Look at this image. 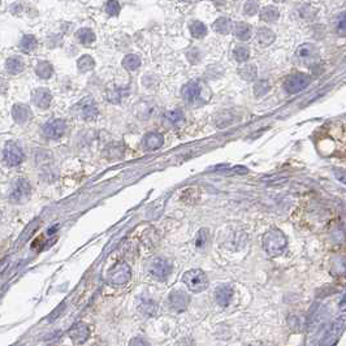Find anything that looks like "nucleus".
<instances>
[{
	"instance_id": "obj_1",
	"label": "nucleus",
	"mask_w": 346,
	"mask_h": 346,
	"mask_svg": "<svg viewBox=\"0 0 346 346\" xmlns=\"http://www.w3.org/2000/svg\"><path fill=\"white\" fill-rule=\"evenodd\" d=\"M316 148L323 156H346V129L341 124H330L316 137Z\"/></svg>"
},
{
	"instance_id": "obj_2",
	"label": "nucleus",
	"mask_w": 346,
	"mask_h": 346,
	"mask_svg": "<svg viewBox=\"0 0 346 346\" xmlns=\"http://www.w3.org/2000/svg\"><path fill=\"white\" fill-rule=\"evenodd\" d=\"M182 98L189 105H203L211 98V93L201 81H190L182 88Z\"/></svg>"
},
{
	"instance_id": "obj_3",
	"label": "nucleus",
	"mask_w": 346,
	"mask_h": 346,
	"mask_svg": "<svg viewBox=\"0 0 346 346\" xmlns=\"http://www.w3.org/2000/svg\"><path fill=\"white\" fill-rule=\"evenodd\" d=\"M286 247V238L284 233L273 228L263 235V249L269 256L280 255Z\"/></svg>"
},
{
	"instance_id": "obj_4",
	"label": "nucleus",
	"mask_w": 346,
	"mask_h": 346,
	"mask_svg": "<svg viewBox=\"0 0 346 346\" xmlns=\"http://www.w3.org/2000/svg\"><path fill=\"white\" fill-rule=\"evenodd\" d=\"M182 281L185 282L189 290L194 293H201L207 289L209 279L202 269H190L182 276Z\"/></svg>"
},
{
	"instance_id": "obj_5",
	"label": "nucleus",
	"mask_w": 346,
	"mask_h": 346,
	"mask_svg": "<svg viewBox=\"0 0 346 346\" xmlns=\"http://www.w3.org/2000/svg\"><path fill=\"white\" fill-rule=\"evenodd\" d=\"M131 279V269L128 263L118 262L116 263L108 272V281L114 285H125Z\"/></svg>"
},
{
	"instance_id": "obj_6",
	"label": "nucleus",
	"mask_w": 346,
	"mask_h": 346,
	"mask_svg": "<svg viewBox=\"0 0 346 346\" xmlns=\"http://www.w3.org/2000/svg\"><path fill=\"white\" fill-rule=\"evenodd\" d=\"M311 82V78L305 73H294L286 78L284 82V89L289 94H298L307 88Z\"/></svg>"
},
{
	"instance_id": "obj_7",
	"label": "nucleus",
	"mask_w": 346,
	"mask_h": 346,
	"mask_svg": "<svg viewBox=\"0 0 346 346\" xmlns=\"http://www.w3.org/2000/svg\"><path fill=\"white\" fill-rule=\"evenodd\" d=\"M31 186L26 178H18L13 184L12 193H10V201L16 203H22L30 197Z\"/></svg>"
},
{
	"instance_id": "obj_8",
	"label": "nucleus",
	"mask_w": 346,
	"mask_h": 346,
	"mask_svg": "<svg viewBox=\"0 0 346 346\" xmlns=\"http://www.w3.org/2000/svg\"><path fill=\"white\" fill-rule=\"evenodd\" d=\"M3 159L8 167H17L24 160V152L16 143L8 142L3 151Z\"/></svg>"
},
{
	"instance_id": "obj_9",
	"label": "nucleus",
	"mask_w": 346,
	"mask_h": 346,
	"mask_svg": "<svg viewBox=\"0 0 346 346\" xmlns=\"http://www.w3.org/2000/svg\"><path fill=\"white\" fill-rule=\"evenodd\" d=\"M148 271L154 276L155 279L158 280H165L172 272V264L169 260L163 258H156L150 263Z\"/></svg>"
},
{
	"instance_id": "obj_10",
	"label": "nucleus",
	"mask_w": 346,
	"mask_h": 346,
	"mask_svg": "<svg viewBox=\"0 0 346 346\" xmlns=\"http://www.w3.org/2000/svg\"><path fill=\"white\" fill-rule=\"evenodd\" d=\"M168 303L173 311L176 313H184L188 309L189 303H190V297L186 293L181 292V290H173L168 297Z\"/></svg>"
},
{
	"instance_id": "obj_11",
	"label": "nucleus",
	"mask_w": 346,
	"mask_h": 346,
	"mask_svg": "<svg viewBox=\"0 0 346 346\" xmlns=\"http://www.w3.org/2000/svg\"><path fill=\"white\" fill-rule=\"evenodd\" d=\"M65 130H67V124L64 120L56 118V120L50 121L46 126H44L43 131L44 134L47 135L51 139H59L64 135Z\"/></svg>"
},
{
	"instance_id": "obj_12",
	"label": "nucleus",
	"mask_w": 346,
	"mask_h": 346,
	"mask_svg": "<svg viewBox=\"0 0 346 346\" xmlns=\"http://www.w3.org/2000/svg\"><path fill=\"white\" fill-rule=\"evenodd\" d=\"M69 337L76 345H82L90 337V328L85 323H76L69 331Z\"/></svg>"
},
{
	"instance_id": "obj_13",
	"label": "nucleus",
	"mask_w": 346,
	"mask_h": 346,
	"mask_svg": "<svg viewBox=\"0 0 346 346\" xmlns=\"http://www.w3.org/2000/svg\"><path fill=\"white\" fill-rule=\"evenodd\" d=\"M31 101L40 110H47L52 102V95H51V91L48 89L39 88L33 91Z\"/></svg>"
},
{
	"instance_id": "obj_14",
	"label": "nucleus",
	"mask_w": 346,
	"mask_h": 346,
	"mask_svg": "<svg viewBox=\"0 0 346 346\" xmlns=\"http://www.w3.org/2000/svg\"><path fill=\"white\" fill-rule=\"evenodd\" d=\"M78 107H80L81 117H84L85 120H95L97 118L98 108L93 98H85L84 101L80 102Z\"/></svg>"
},
{
	"instance_id": "obj_15",
	"label": "nucleus",
	"mask_w": 346,
	"mask_h": 346,
	"mask_svg": "<svg viewBox=\"0 0 346 346\" xmlns=\"http://www.w3.org/2000/svg\"><path fill=\"white\" fill-rule=\"evenodd\" d=\"M142 145L148 151H155V150H159L161 146L164 145V137L159 134V133H148L143 138Z\"/></svg>"
},
{
	"instance_id": "obj_16",
	"label": "nucleus",
	"mask_w": 346,
	"mask_h": 346,
	"mask_svg": "<svg viewBox=\"0 0 346 346\" xmlns=\"http://www.w3.org/2000/svg\"><path fill=\"white\" fill-rule=\"evenodd\" d=\"M215 298L218 305H220L222 307L228 306L233 298V289L229 285L219 286L218 289H216Z\"/></svg>"
},
{
	"instance_id": "obj_17",
	"label": "nucleus",
	"mask_w": 346,
	"mask_h": 346,
	"mask_svg": "<svg viewBox=\"0 0 346 346\" xmlns=\"http://www.w3.org/2000/svg\"><path fill=\"white\" fill-rule=\"evenodd\" d=\"M138 309L143 315L154 316L155 314L158 313V303L150 297H142L139 299V302H138Z\"/></svg>"
},
{
	"instance_id": "obj_18",
	"label": "nucleus",
	"mask_w": 346,
	"mask_h": 346,
	"mask_svg": "<svg viewBox=\"0 0 346 346\" xmlns=\"http://www.w3.org/2000/svg\"><path fill=\"white\" fill-rule=\"evenodd\" d=\"M30 107L26 105H16L12 108V116H13L14 121L18 124H25L29 118H30Z\"/></svg>"
},
{
	"instance_id": "obj_19",
	"label": "nucleus",
	"mask_w": 346,
	"mask_h": 346,
	"mask_svg": "<svg viewBox=\"0 0 346 346\" xmlns=\"http://www.w3.org/2000/svg\"><path fill=\"white\" fill-rule=\"evenodd\" d=\"M212 27H214V30H215L216 33L227 35V34H229L233 30V22L229 20V18L222 17V18H218V20L214 22Z\"/></svg>"
},
{
	"instance_id": "obj_20",
	"label": "nucleus",
	"mask_w": 346,
	"mask_h": 346,
	"mask_svg": "<svg viewBox=\"0 0 346 346\" xmlns=\"http://www.w3.org/2000/svg\"><path fill=\"white\" fill-rule=\"evenodd\" d=\"M297 56L302 61H313L314 57L316 56V48L311 44H302L297 50Z\"/></svg>"
},
{
	"instance_id": "obj_21",
	"label": "nucleus",
	"mask_w": 346,
	"mask_h": 346,
	"mask_svg": "<svg viewBox=\"0 0 346 346\" xmlns=\"http://www.w3.org/2000/svg\"><path fill=\"white\" fill-rule=\"evenodd\" d=\"M5 67H7V71L10 74H18L25 69V63L21 57L13 56L8 59Z\"/></svg>"
},
{
	"instance_id": "obj_22",
	"label": "nucleus",
	"mask_w": 346,
	"mask_h": 346,
	"mask_svg": "<svg viewBox=\"0 0 346 346\" xmlns=\"http://www.w3.org/2000/svg\"><path fill=\"white\" fill-rule=\"evenodd\" d=\"M35 73H37L38 77L43 78V80H48L54 74V68H52V65L48 61H40V63L37 64V67H35Z\"/></svg>"
},
{
	"instance_id": "obj_23",
	"label": "nucleus",
	"mask_w": 346,
	"mask_h": 346,
	"mask_svg": "<svg viewBox=\"0 0 346 346\" xmlns=\"http://www.w3.org/2000/svg\"><path fill=\"white\" fill-rule=\"evenodd\" d=\"M189 30L192 33V35L197 39H202L207 35V27L205 26V24H202L201 21H193L189 25Z\"/></svg>"
},
{
	"instance_id": "obj_24",
	"label": "nucleus",
	"mask_w": 346,
	"mask_h": 346,
	"mask_svg": "<svg viewBox=\"0 0 346 346\" xmlns=\"http://www.w3.org/2000/svg\"><path fill=\"white\" fill-rule=\"evenodd\" d=\"M77 67L78 71L82 72V73H86V72H90L91 69H94L95 61L90 55H84V56L78 59Z\"/></svg>"
},
{
	"instance_id": "obj_25",
	"label": "nucleus",
	"mask_w": 346,
	"mask_h": 346,
	"mask_svg": "<svg viewBox=\"0 0 346 346\" xmlns=\"http://www.w3.org/2000/svg\"><path fill=\"white\" fill-rule=\"evenodd\" d=\"M234 34L239 40H249L251 37V26L245 22H239L235 25Z\"/></svg>"
},
{
	"instance_id": "obj_26",
	"label": "nucleus",
	"mask_w": 346,
	"mask_h": 346,
	"mask_svg": "<svg viewBox=\"0 0 346 346\" xmlns=\"http://www.w3.org/2000/svg\"><path fill=\"white\" fill-rule=\"evenodd\" d=\"M256 38H258V42L262 46H269L275 40V34L267 27H262V29H259Z\"/></svg>"
},
{
	"instance_id": "obj_27",
	"label": "nucleus",
	"mask_w": 346,
	"mask_h": 346,
	"mask_svg": "<svg viewBox=\"0 0 346 346\" xmlns=\"http://www.w3.org/2000/svg\"><path fill=\"white\" fill-rule=\"evenodd\" d=\"M279 9L276 7H272V5L264 7L262 9V12H260V18H262L263 21H266V22H273V21H276L279 18Z\"/></svg>"
},
{
	"instance_id": "obj_28",
	"label": "nucleus",
	"mask_w": 346,
	"mask_h": 346,
	"mask_svg": "<svg viewBox=\"0 0 346 346\" xmlns=\"http://www.w3.org/2000/svg\"><path fill=\"white\" fill-rule=\"evenodd\" d=\"M38 46V42L34 35H24L20 42V48L24 52H33Z\"/></svg>"
},
{
	"instance_id": "obj_29",
	"label": "nucleus",
	"mask_w": 346,
	"mask_h": 346,
	"mask_svg": "<svg viewBox=\"0 0 346 346\" xmlns=\"http://www.w3.org/2000/svg\"><path fill=\"white\" fill-rule=\"evenodd\" d=\"M77 38L82 44H91L95 42V34L91 29L84 27L77 31Z\"/></svg>"
},
{
	"instance_id": "obj_30",
	"label": "nucleus",
	"mask_w": 346,
	"mask_h": 346,
	"mask_svg": "<svg viewBox=\"0 0 346 346\" xmlns=\"http://www.w3.org/2000/svg\"><path fill=\"white\" fill-rule=\"evenodd\" d=\"M122 65L128 71H137L138 68L141 67V59L137 55H126L122 60Z\"/></svg>"
},
{
	"instance_id": "obj_31",
	"label": "nucleus",
	"mask_w": 346,
	"mask_h": 346,
	"mask_svg": "<svg viewBox=\"0 0 346 346\" xmlns=\"http://www.w3.org/2000/svg\"><path fill=\"white\" fill-rule=\"evenodd\" d=\"M256 73H258L256 67L252 64L245 65V67H242L238 69V74L241 76L242 80L245 81H252L256 77Z\"/></svg>"
},
{
	"instance_id": "obj_32",
	"label": "nucleus",
	"mask_w": 346,
	"mask_h": 346,
	"mask_svg": "<svg viewBox=\"0 0 346 346\" xmlns=\"http://www.w3.org/2000/svg\"><path fill=\"white\" fill-rule=\"evenodd\" d=\"M164 120H167L169 124L172 125H177L180 124L181 121H184V114L178 110H175V111H168L164 114Z\"/></svg>"
},
{
	"instance_id": "obj_33",
	"label": "nucleus",
	"mask_w": 346,
	"mask_h": 346,
	"mask_svg": "<svg viewBox=\"0 0 346 346\" xmlns=\"http://www.w3.org/2000/svg\"><path fill=\"white\" fill-rule=\"evenodd\" d=\"M269 89H271V85H269L268 81L260 80L254 85V94H255V97L260 98L263 95H266L269 91Z\"/></svg>"
},
{
	"instance_id": "obj_34",
	"label": "nucleus",
	"mask_w": 346,
	"mask_h": 346,
	"mask_svg": "<svg viewBox=\"0 0 346 346\" xmlns=\"http://www.w3.org/2000/svg\"><path fill=\"white\" fill-rule=\"evenodd\" d=\"M233 55H234V59L238 63H245L250 56L249 50L246 47H237L234 51H233Z\"/></svg>"
},
{
	"instance_id": "obj_35",
	"label": "nucleus",
	"mask_w": 346,
	"mask_h": 346,
	"mask_svg": "<svg viewBox=\"0 0 346 346\" xmlns=\"http://www.w3.org/2000/svg\"><path fill=\"white\" fill-rule=\"evenodd\" d=\"M207 238H209V232L205 228L201 229L198 235H197V239H195V246L202 250L206 246V243H207Z\"/></svg>"
},
{
	"instance_id": "obj_36",
	"label": "nucleus",
	"mask_w": 346,
	"mask_h": 346,
	"mask_svg": "<svg viewBox=\"0 0 346 346\" xmlns=\"http://www.w3.org/2000/svg\"><path fill=\"white\" fill-rule=\"evenodd\" d=\"M120 9H121V5L118 1H107L106 3V10H107V13L110 14V16H117L118 13H120Z\"/></svg>"
},
{
	"instance_id": "obj_37",
	"label": "nucleus",
	"mask_w": 346,
	"mask_h": 346,
	"mask_svg": "<svg viewBox=\"0 0 346 346\" xmlns=\"http://www.w3.org/2000/svg\"><path fill=\"white\" fill-rule=\"evenodd\" d=\"M336 29L340 35H346V12H343L337 18Z\"/></svg>"
},
{
	"instance_id": "obj_38",
	"label": "nucleus",
	"mask_w": 346,
	"mask_h": 346,
	"mask_svg": "<svg viewBox=\"0 0 346 346\" xmlns=\"http://www.w3.org/2000/svg\"><path fill=\"white\" fill-rule=\"evenodd\" d=\"M259 9V4L256 3V1H247V3L245 4V7H243V12H245V14H247V16H254V14L258 12Z\"/></svg>"
},
{
	"instance_id": "obj_39",
	"label": "nucleus",
	"mask_w": 346,
	"mask_h": 346,
	"mask_svg": "<svg viewBox=\"0 0 346 346\" xmlns=\"http://www.w3.org/2000/svg\"><path fill=\"white\" fill-rule=\"evenodd\" d=\"M129 346H151V345H150V343H148V341L141 339V337H134V339L130 340Z\"/></svg>"
},
{
	"instance_id": "obj_40",
	"label": "nucleus",
	"mask_w": 346,
	"mask_h": 346,
	"mask_svg": "<svg viewBox=\"0 0 346 346\" xmlns=\"http://www.w3.org/2000/svg\"><path fill=\"white\" fill-rule=\"evenodd\" d=\"M175 346H195V344L192 339H189V337H184V339L178 340Z\"/></svg>"
},
{
	"instance_id": "obj_41",
	"label": "nucleus",
	"mask_w": 346,
	"mask_h": 346,
	"mask_svg": "<svg viewBox=\"0 0 346 346\" xmlns=\"http://www.w3.org/2000/svg\"><path fill=\"white\" fill-rule=\"evenodd\" d=\"M233 171L237 172V173H247V169L243 168V167H235Z\"/></svg>"
}]
</instances>
